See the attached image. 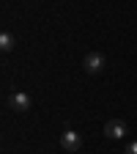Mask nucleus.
Returning <instances> with one entry per match:
<instances>
[{"instance_id": "f257e3e1", "label": "nucleus", "mask_w": 137, "mask_h": 154, "mask_svg": "<svg viewBox=\"0 0 137 154\" xmlns=\"http://www.w3.org/2000/svg\"><path fill=\"white\" fill-rule=\"evenodd\" d=\"M104 66H107V58L102 52H88L85 61H82V69L88 74H99V72H104Z\"/></svg>"}, {"instance_id": "39448f33", "label": "nucleus", "mask_w": 137, "mask_h": 154, "mask_svg": "<svg viewBox=\"0 0 137 154\" xmlns=\"http://www.w3.org/2000/svg\"><path fill=\"white\" fill-rule=\"evenodd\" d=\"M14 47H16V38H14L8 30H6V33H0V50H3V52H11Z\"/></svg>"}, {"instance_id": "423d86ee", "label": "nucleus", "mask_w": 137, "mask_h": 154, "mask_svg": "<svg viewBox=\"0 0 137 154\" xmlns=\"http://www.w3.org/2000/svg\"><path fill=\"white\" fill-rule=\"evenodd\" d=\"M126 154H137V140H132V143L126 146Z\"/></svg>"}, {"instance_id": "20e7f679", "label": "nucleus", "mask_w": 137, "mask_h": 154, "mask_svg": "<svg viewBox=\"0 0 137 154\" xmlns=\"http://www.w3.org/2000/svg\"><path fill=\"white\" fill-rule=\"evenodd\" d=\"M104 138H107V140H121V138H126V124L118 121V119L107 121V124H104Z\"/></svg>"}, {"instance_id": "7ed1b4c3", "label": "nucleus", "mask_w": 137, "mask_h": 154, "mask_svg": "<svg viewBox=\"0 0 137 154\" xmlns=\"http://www.w3.org/2000/svg\"><path fill=\"white\" fill-rule=\"evenodd\" d=\"M8 107L16 110V113H28V110H30V96H28L25 91H14V94L8 96Z\"/></svg>"}, {"instance_id": "f03ea898", "label": "nucleus", "mask_w": 137, "mask_h": 154, "mask_svg": "<svg viewBox=\"0 0 137 154\" xmlns=\"http://www.w3.org/2000/svg\"><path fill=\"white\" fill-rule=\"evenodd\" d=\"M61 146L66 149V151H80L82 149V138H80V132H74L71 127H66L63 132H61Z\"/></svg>"}]
</instances>
